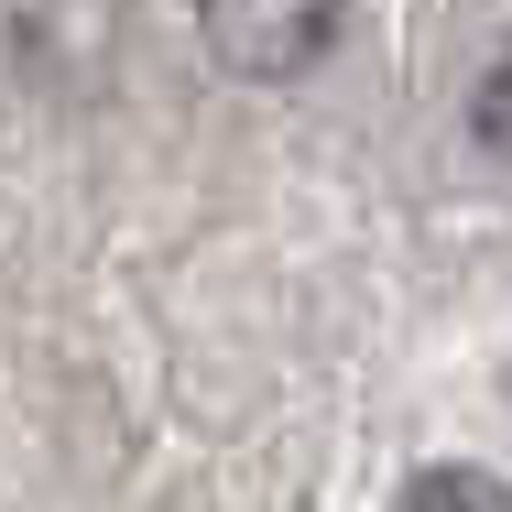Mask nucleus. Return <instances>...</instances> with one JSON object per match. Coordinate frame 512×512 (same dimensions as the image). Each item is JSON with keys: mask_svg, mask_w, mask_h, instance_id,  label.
Masks as SVG:
<instances>
[{"mask_svg": "<svg viewBox=\"0 0 512 512\" xmlns=\"http://www.w3.org/2000/svg\"><path fill=\"white\" fill-rule=\"evenodd\" d=\"M338 22H349V0H197L207 55H218L229 77H251V88L306 77L316 55L338 44Z\"/></svg>", "mask_w": 512, "mask_h": 512, "instance_id": "nucleus-1", "label": "nucleus"}, {"mask_svg": "<svg viewBox=\"0 0 512 512\" xmlns=\"http://www.w3.org/2000/svg\"><path fill=\"white\" fill-rule=\"evenodd\" d=\"M404 512H512V480L502 469H469V458H436L404 480Z\"/></svg>", "mask_w": 512, "mask_h": 512, "instance_id": "nucleus-2", "label": "nucleus"}, {"mask_svg": "<svg viewBox=\"0 0 512 512\" xmlns=\"http://www.w3.org/2000/svg\"><path fill=\"white\" fill-rule=\"evenodd\" d=\"M469 142L480 153H512V33H502V55L480 66V88H469Z\"/></svg>", "mask_w": 512, "mask_h": 512, "instance_id": "nucleus-3", "label": "nucleus"}]
</instances>
